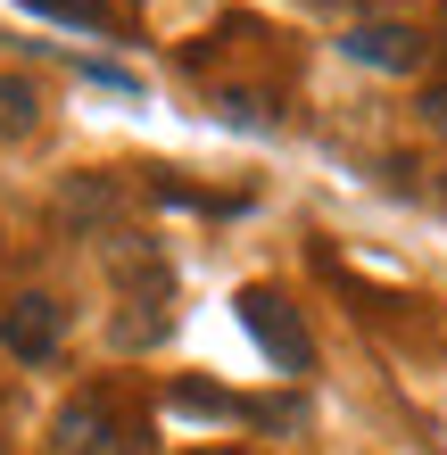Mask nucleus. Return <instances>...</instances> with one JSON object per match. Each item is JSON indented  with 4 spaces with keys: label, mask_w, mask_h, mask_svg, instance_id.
Masks as SVG:
<instances>
[{
    "label": "nucleus",
    "mask_w": 447,
    "mask_h": 455,
    "mask_svg": "<svg viewBox=\"0 0 447 455\" xmlns=\"http://www.w3.org/2000/svg\"><path fill=\"white\" fill-rule=\"evenodd\" d=\"M75 75H84V84H100V92H124V100H141V75H124V67H108V59H75Z\"/></svg>",
    "instance_id": "nucleus-9"
},
{
    "label": "nucleus",
    "mask_w": 447,
    "mask_h": 455,
    "mask_svg": "<svg viewBox=\"0 0 447 455\" xmlns=\"http://www.w3.org/2000/svg\"><path fill=\"white\" fill-rule=\"evenodd\" d=\"M241 323H249V339L274 356V372H315V339H307V323H299V307L282 299V290H266V282H249L241 290Z\"/></svg>",
    "instance_id": "nucleus-1"
},
{
    "label": "nucleus",
    "mask_w": 447,
    "mask_h": 455,
    "mask_svg": "<svg viewBox=\"0 0 447 455\" xmlns=\"http://www.w3.org/2000/svg\"><path fill=\"white\" fill-rule=\"evenodd\" d=\"M216 116H224L232 132H274V116H266V108H257V100H249V92H232V100H216Z\"/></svg>",
    "instance_id": "nucleus-10"
},
{
    "label": "nucleus",
    "mask_w": 447,
    "mask_h": 455,
    "mask_svg": "<svg viewBox=\"0 0 447 455\" xmlns=\"http://www.w3.org/2000/svg\"><path fill=\"white\" fill-rule=\"evenodd\" d=\"M339 59H356L373 75H414L423 67V34H414V25H348V34H339Z\"/></svg>",
    "instance_id": "nucleus-4"
},
{
    "label": "nucleus",
    "mask_w": 447,
    "mask_h": 455,
    "mask_svg": "<svg viewBox=\"0 0 447 455\" xmlns=\"http://www.w3.org/2000/svg\"><path fill=\"white\" fill-rule=\"evenodd\" d=\"M34 9H42V17H59V25H84V34H108V25H116V17H108V0H34Z\"/></svg>",
    "instance_id": "nucleus-7"
},
{
    "label": "nucleus",
    "mask_w": 447,
    "mask_h": 455,
    "mask_svg": "<svg viewBox=\"0 0 447 455\" xmlns=\"http://www.w3.org/2000/svg\"><path fill=\"white\" fill-rule=\"evenodd\" d=\"M166 406H174V414H199V422H257L249 397H232V389H216V381H174Z\"/></svg>",
    "instance_id": "nucleus-5"
},
{
    "label": "nucleus",
    "mask_w": 447,
    "mask_h": 455,
    "mask_svg": "<svg viewBox=\"0 0 447 455\" xmlns=\"http://www.w3.org/2000/svg\"><path fill=\"white\" fill-rule=\"evenodd\" d=\"M34 116H42L34 84H25V75H0V124H9V132H34Z\"/></svg>",
    "instance_id": "nucleus-6"
},
{
    "label": "nucleus",
    "mask_w": 447,
    "mask_h": 455,
    "mask_svg": "<svg viewBox=\"0 0 447 455\" xmlns=\"http://www.w3.org/2000/svg\"><path fill=\"white\" fill-rule=\"evenodd\" d=\"M59 455H149V439L124 414H108V397H75L59 414Z\"/></svg>",
    "instance_id": "nucleus-2"
},
{
    "label": "nucleus",
    "mask_w": 447,
    "mask_h": 455,
    "mask_svg": "<svg viewBox=\"0 0 447 455\" xmlns=\"http://www.w3.org/2000/svg\"><path fill=\"white\" fill-rule=\"evenodd\" d=\"M108 207H116V191H108V182H100V174L67 182V216H108Z\"/></svg>",
    "instance_id": "nucleus-8"
},
{
    "label": "nucleus",
    "mask_w": 447,
    "mask_h": 455,
    "mask_svg": "<svg viewBox=\"0 0 447 455\" xmlns=\"http://www.w3.org/2000/svg\"><path fill=\"white\" fill-rule=\"evenodd\" d=\"M423 116H431V124H439V132H447V84H439V92H431V100H423Z\"/></svg>",
    "instance_id": "nucleus-11"
},
{
    "label": "nucleus",
    "mask_w": 447,
    "mask_h": 455,
    "mask_svg": "<svg viewBox=\"0 0 447 455\" xmlns=\"http://www.w3.org/2000/svg\"><path fill=\"white\" fill-rule=\"evenodd\" d=\"M59 331H67V315H59V299H42V290H25V299L0 307V339H9V356H25V364L59 356Z\"/></svg>",
    "instance_id": "nucleus-3"
}]
</instances>
